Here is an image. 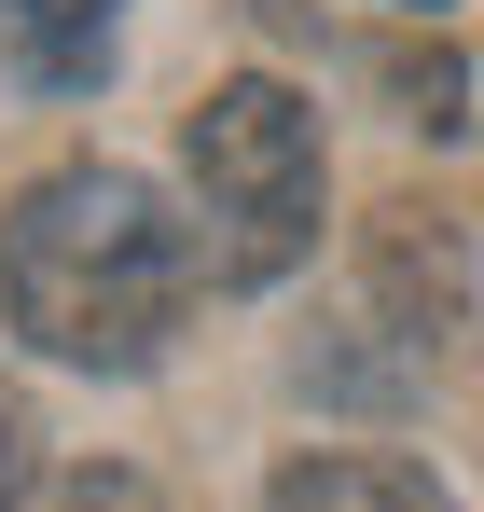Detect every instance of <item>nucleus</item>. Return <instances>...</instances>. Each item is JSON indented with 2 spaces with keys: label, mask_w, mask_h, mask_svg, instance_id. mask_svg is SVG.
I'll list each match as a JSON object with an SVG mask.
<instances>
[{
  "label": "nucleus",
  "mask_w": 484,
  "mask_h": 512,
  "mask_svg": "<svg viewBox=\"0 0 484 512\" xmlns=\"http://www.w3.org/2000/svg\"><path fill=\"white\" fill-rule=\"evenodd\" d=\"M194 305V236L139 167H42L0 208V319L70 374H153Z\"/></svg>",
  "instance_id": "1"
},
{
  "label": "nucleus",
  "mask_w": 484,
  "mask_h": 512,
  "mask_svg": "<svg viewBox=\"0 0 484 512\" xmlns=\"http://www.w3.org/2000/svg\"><path fill=\"white\" fill-rule=\"evenodd\" d=\"M180 167H194V250H208V277L277 291L319 250V111L277 70H236V84L194 97Z\"/></svg>",
  "instance_id": "2"
},
{
  "label": "nucleus",
  "mask_w": 484,
  "mask_h": 512,
  "mask_svg": "<svg viewBox=\"0 0 484 512\" xmlns=\"http://www.w3.org/2000/svg\"><path fill=\"white\" fill-rule=\"evenodd\" d=\"M360 277H374V319L402 346H443L471 319V236H457L443 208H415V194H388V208L360 222Z\"/></svg>",
  "instance_id": "3"
},
{
  "label": "nucleus",
  "mask_w": 484,
  "mask_h": 512,
  "mask_svg": "<svg viewBox=\"0 0 484 512\" xmlns=\"http://www.w3.org/2000/svg\"><path fill=\"white\" fill-rule=\"evenodd\" d=\"M263 512H457L415 457H374V443H332V457H291L277 485H263Z\"/></svg>",
  "instance_id": "4"
},
{
  "label": "nucleus",
  "mask_w": 484,
  "mask_h": 512,
  "mask_svg": "<svg viewBox=\"0 0 484 512\" xmlns=\"http://www.w3.org/2000/svg\"><path fill=\"white\" fill-rule=\"evenodd\" d=\"M111 14H125V0H0V56L42 97H83L111 70Z\"/></svg>",
  "instance_id": "5"
},
{
  "label": "nucleus",
  "mask_w": 484,
  "mask_h": 512,
  "mask_svg": "<svg viewBox=\"0 0 484 512\" xmlns=\"http://www.w3.org/2000/svg\"><path fill=\"white\" fill-rule=\"evenodd\" d=\"M42 512H166V499L139 485V471H111V457H83V471H70V485H56Z\"/></svg>",
  "instance_id": "6"
},
{
  "label": "nucleus",
  "mask_w": 484,
  "mask_h": 512,
  "mask_svg": "<svg viewBox=\"0 0 484 512\" xmlns=\"http://www.w3.org/2000/svg\"><path fill=\"white\" fill-rule=\"evenodd\" d=\"M457 97H471L457 56H402V111H415V125H457Z\"/></svg>",
  "instance_id": "7"
},
{
  "label": "nucleus",
  "mask_w": 484,
  "mask_h": 512,
  "mask_svg": "<svg viewBox=\"0 0 484 512\" xmlns=\"http://www.w3.org/2000/svg\"><path fill=\"white\" fill-rule=\"evenodd\" d=\"M28 499V402H14V388H0V512Z\"/></svg>",
  "instance_id": "8"
},
{
  "label": "nucleus",
  "mask_w": 484,
  "mask_h": 512,
  "mask_svg": "<svg viewBox=\"0 0 484 512\" xmlns=\"http://www.w3.org/2000/svg\"><path fill=\"white\" fill-rule=\"evenodd\" d=\"M402 14H429V0H402Z\"/></svg>",
  "instance_id": "9"
}]
</instances>
